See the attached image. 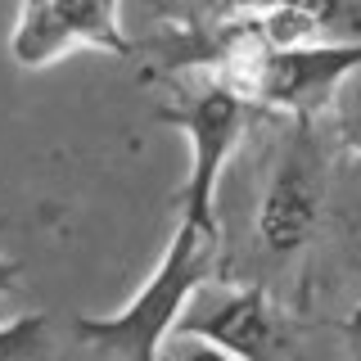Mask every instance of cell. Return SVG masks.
Returning <instances> with one entry per match:
<instances>
[{"mask_svg": "<svg viewBox=\"0 0 361 361\" xmlns=\"http://www.w3.org/2000/svg\"><path fill=\"white\" fill-rule=\"evenodd\" d=\"M217 226L180 221L154 276L135 289V298L113 316H77L73 334L109 361H158L163 343L176 334L185 302L217 276Z\"/></svg>", "mask_w": 361, "mask_h": 361, "instance_id": "1", "label": "cell"}, {"mask_svg": "<svg viewBox=\"0 0 361 361\" xmlns=\"http://www.w3.org/2000/svg\"><path fill=\"white\" fill-rule=\"evenodd\" d=\"M253 113L257 109L235 86L217 82V77H203V73L176 77L172 99H163L154 109L158 122L176 127L190 140V176H185V190H180V221L217 226L221 172L231 163V154L240 149Z\"/></svg>", "mask_w": 361, "mask_h": 361, "instance_id": "2", "label": "cell"}, {"mask_svg": "<svg viewBox=\"0 0 361 361\" xmlns=\"http://www.w3.org/2000/svg\"><path fill=\"white\" fill-rule=\"evenodd\" d=\"M361 68V41H307L271 45L253 68L244 99L262 113H280L289 122H316V113L334 104L338 86Z\"/></svg>", "mask_w": 361, "mask_h": 361, "instance_id": "3", "label": "cell"}, {"mask_svg": "<svg viewBox=\"0 0 361 361\" xmlns=\"http://www.w3.org/2000/svg\"><path fill=\"white\" fill-rule=\"evenodd\" d=\"M325 217V154L316 145V122H293L280 158L271 163L257 203V244L276 257L302 253Z\"/></svg>", "mask_w": 361, "mask_h": 361, "instance_id": "4", "label": "cell"}, {"mask_svg": "<svg viewBox=\"0 0 361 361\" xmlns=\"http://www.w3.org/2000/svg\"><path fill=\"white\" fill-rule=\"evenodd\" d=\"M73 50L135 54V41L122 32V0H18L9 27V59L18 68L37 73Z\"/></svg>", "mask_w": 361, "mask_h": 361, "instance_id": "5", "label": "cell"}, {"mask_svg": "<svg viewBox=\"0 0 361 361\" xmlns=\"http://www.w3.org/2000/svg\"><path fill=\"white\" fill-rule=\"evenodd\" d=\"M176 334L203 338V343L231 353L235 361H276L285 343V321L262 285H203L185 302L176 321Z\"/></svg>", "mask_w": 361, "mask_h": 361, "instance_id": "6", "label": "cell"}, {"mask_svg": "<svg viewBox=\"0 0 361 361\" xmlns=\"http://www.w3.org/2000/svg\"><path fill=\"white\" fill-rule=\"evenodd\" d=\"M334 131H338V145H343L348 154H357L361 158V68L353 77H348L343 86H338V95H334Z\"/></svg>", "mask_w": 361, "mask_h": 361, "instance_id": "7", "label": "cell"}, {"mask_svg": "<svg viewBox=\"0 0 361 361\" xmlns=\"http://www.w3.org/2000/svg\"><path fill=\"white\" fill-rule=\"evenodd\" d=\"M41 348H45V316L41 312L0 325V361H37Z\"/></svg>", "mask_w": 361, "mask_h": 361, "instance_id": "8", "label": "cell"}, {"mask_svg": "<svg viewBox=\"0 0 361 361\" xmlns=\"http://www.w3.org/2000/svg\"><path fill=\"white\" fill-rule=\"evenodd\" d=\"M271 0H190V18L203 23H221V18H248V14H262Z\"/></svg>", "mask_w": 361, "mask_h": 361, "instance_id": "9", "label": "cell"}, {"mask_svg": "<svg viewBox=\"0 0 361 361\" xmlns=\"http://www.w3.org/2000/svg\"><path fill=\"white\" fill-rule=\"evenodd\" d=\"M163 348H167V357H172V361H235L231 353L203 343V338H190V334H172Z\"/></svg>", "mask_w": 361, "mask_h": 361, "instance_id": "10", "label": "cell"}, {"mask_svg": "<svg viewBox=\"0 0 361 361\" xmlns=\"http://www.w3.org/2000/svg\"><path fill=\"white\" fill-rule=\"evenodd\" d=\"M343 334H348V348H353V357L361 361V307L348 312V321H343Z\"/></svg>", "mask_w": 361, "mask_h": 361, "instance_id": "11", "label": "cell"}, {"mask_svg": "<svg viewBox=\"0 0 361 361\" xmlns=\"http://www.w3.org/2000/svg\"><path fill=\"white\" fill-rule=\"evenodd\" d=\"M18 276H23V262H18V257H9V253H0V293L14 285Z\"/></svg>", "mask_w": 361, "mask_h": 361, "instance_id": "12", "label": "cell"}]
</instances>
